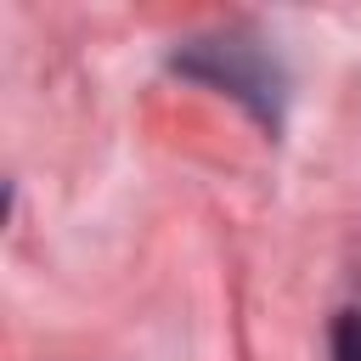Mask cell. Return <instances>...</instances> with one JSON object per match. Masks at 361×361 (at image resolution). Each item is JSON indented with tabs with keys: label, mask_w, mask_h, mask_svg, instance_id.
Wrapping results in <instances>:
<instances>
[{
	"label": "cell",
	"mask_w": 361,
	"mask_h": 361,
	"mask_svg": "<svg viewBox=\"0 0 361 361\" xmlns=\"http://www.w3.org/2000/svg\"><path fill=\"white\" fill-rule=\"evenodd\" d=\"M333 361H361V310H344L333 322Z\"/></svg>",
	"instance_id": "cell-1"
}]
</instances>
